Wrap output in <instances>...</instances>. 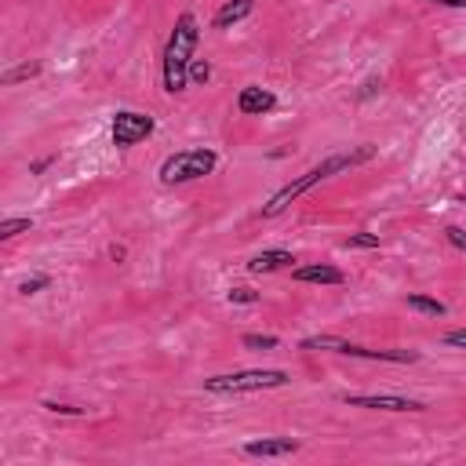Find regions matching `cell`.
<instances>
[{"label": "cell", "mask_w": 466, "mask_h": 466, "mask_svg": "<svg viewBox=\"0 0 466 466\" xmlns=\"http://www.w3.org/2000/svg\"><path fill=\"white\" fill-rule=\"evenodd\" d=\"M375 157V146H353V149H342V153H331V157H324L320 164H313L309 171H302L299 178H291V182H284L266 204H262V218H277L280 211H288L306 189H313V186H320V182H328V178H335V175H342V171H353V167H360V164H368Z\"/></svg>", "instance_id": "obj_1"}, {"label": "cell", "mask_w": 466, "mask_h": 466, "mask_svg": "<svg viewBox=\"0 0 466 466\" xmlns=\"http://www.w3.org/2000/svg\"><path fill=\"white\" fill-rule=\"evenodd\" d=\"M200 44V22L193 11H182L167 33V44H164V55H160V84L167 95H178L189 87V62H193V51Z\"/></svg>", "instance_id": "obj_2"}, {"label": "cell", "mask_w": 466, "mask_h": 466, "mask_svg": "<svg viewBox=\"0 0 466 466\" xmlns=\"http://www.w3.org/2000/svg\"><path fill=\"white\" fill-rule=\"evenodd\" d=\"M299 350L306 353H339V357H357V360H386V364H415L419 353L415 350H375V346H360L350 342L342 335H306L299 339Z\"/></svg>", "instance_id": "obj_3"}, {"label": "cell", "mask_w": 466, "mask_h": 466, "mask_svg": "<svg viewBox=\"0 0 466 466\" xmlns=\"http://www.w3.org/2000/svg\"><path fill=\"white\" fill-rule=\"evenodd\" d=\"M288 382L291 375L284 368H240V371L208 375L204 390L208 393H258V390H280Z\"/></svg>", "instance_id": "obj_4"}, {"label": "cell", "mask_w": 466, "mask_h": 466, "mask_svg": "<svg viewBox=\"0 0 466 466\" xmlns=\"http://www.w3.org/2000/svg\"><path fill=\"white\" fill-rule=\"evenodd\" d=\"M215 167H218V153L208 146H193V149H178V153L164 157L157 178H160V186H186V182L211 175Z\"/></svg>", "instance_id": "obj_5"}, {"label": "cell", "mask_w": 466, "mask_h": 466, "mask_svg": "<svg viewBox=\"0 0 466 466\" xmlns=\"http://www.w3.org/2000/svg\"><path fill=\"white\" fill-rule=\"evenodd\" d=\"M153 131H157V120L149 113H138V109H116L113 124H109V138L116 149H131V146L146 142Z\"/></svg>", "instance_id": "obj_6"}, {"label": "cell", "mask_w": 466, "mask_h": 466, "mask_svg": "<svg viewBox=\"0 0 466 466\" xmlns=\"http://www.w3.org/2000/svg\"><path fill=\"white\" fill-rule=\"evenodd\" d=\"M342 404L368 408V411H426L422 400L400 397V393H342Z\"/></svg>", "instance_id": "obj_7"}, {"label": "cell", "mask_w": 466, "mask_h": 466, "mask_svg": "<svg viewBox=\"0 0 466 466\" xmlns=\"http://www.w3.org/2000/svg\"><path fill=\"white\" fill-rule=\"evenodd\" d=\"M277 109V95L269 91V87H262V84H244L240 91H237V113H244V116H266V113H273Z\"/></svg>", "instance_id": "obj_8"}, {"label": "cell", "mask_w": 466, "mask_h": 466, "mask_svg": "<svg viewBox=\"0 0 466 466\" xmlns=\"http://www.w3.org/2000/svg\"><path fill=\"white\" fill-rule=\"evenodd\" d=\"M291 280L295 284H328V288H339L346 284V273L331 262H306V266H291Z\"/></svg>", "instance_id": "obj_9"}, {"label": "cell", "mask_w": 466, "mask_h": 466, "mask_svg": "<svg viewBox=\"0 0 466 466\" xmlns=\"http://www.w3.org/2000/svg\"><path fill=\"white\" fill-rule=\"evenodd\" d=\"M302 448V441L295 437H255V441H244V455L251 459H284V455H295Z\"/></svg>", "instance_id": "obj_10"}, {"label": "cell", "mask_w": 466, "mask_h": 466, "mask_svg": "<svg viewBox=\"0 0 466 466\" xmlns=\"http://www.w3.org/2000/svg\"><path fill=\"white\" fill-rule=\"evenodd\" d=\"M291 262H295V255H291L288 248H266V251H258V255H251V258H248V273L262 277V273L291 269Z\"/></svg>", "instance_id": "obj_11"}, {"label": "cell", "mask_w": 466, "mask_h": 466, "mask_svg": "<svg viewBox=\"0 0 466 466\" xmlns=\"http://www.w3.org/2000/svg\"><path fill=\"white\" fill-rule=\"evenodd\" d=\"M251 11H255V0H226V4L215 11L211 25H215V29H233V25L244 22Z\"/></svg>", "instance_id": "obj_12"}, {"label": "cell", "mask_w": 466, "mask_h": 466, "mask_svg": "<svg viewBox=\"0 0 466 466\" xmlns=\"http://www.w3.org/2000/svg\"><path fill=\"white\" fill-rule=\"evenodd\" d=\"M404 306L415 309V313H422V317H444V313H448V306H444L441 299L422 295V291H408V295H404Z\"/></svg>", "instance_id": "obj_13"}, {"label": "cell", "mask_w": 466, "mask_h": 466, "mask_svg": "<svg viewBox=\"0 0 466 466\" xmlns=\"http://www.w3.org/2000/svg\"><path fill=\"white\" fill-rule=\"evenodd\" d=\"M36 73H40V62H18V66H11V69L0 73V84L4 87H15V84H22V80H29Z\"/></svg>", "instance_id": "obj_14"}, {"label": "cell", "mask_w": 466, "mask_h": 466, "mask_svg": "<svg viewBox=\"0 0 466 466\" xmlns=\"http://www.w3.org/2000/svg\"><path fill=\"white\" fill-rule=\"evenodd\" d=\"M33 229V218L29 215H7L0 218V240H15L18 233H29Z\"/></svg>", "instance_id": "obj_15"}, {"label": "cell", "mask_w": 466, "mask_h": 466, "mask_svg": "<svg viewBox=\"0 0 466 466\" xmlns=\"http://www.w3.org/2000/svg\"><path fill=\"white\" fill-rule=\"evenodd\" d=\"M44 288H51V277H47V273H33V277H22V280H18V295H22V299L40 295Z\"/></svg>", "instance_id": "obj_16"}, {"label": "cell", "mask_w": 466, "mask_h": 466, "mask_svg": "<svg viewBox=\"0 0 466 466\" xmlns=\"http://www.w3.org/2000/svg\"><path fill=\"white\" fill-rule=\"evenodd\" d=\"M342 248H379V233H368V229H357V233H350L346 240H342Z\"/></svg>", "instance_id": "obj_17"}, {"label": "cell", "mask_w": 466, "mask_h": 466, "mask_svg": "<svg viewBox=\"0 0 466 466\" xmlns=\"http://www.w3.org/2000/svg\"><path fill=\"white\" fill-rule=\"evenodd\" d=\"M226 302H233V306H255V302H258V291H251V288L237 284V288H229V291H226Z\"/></svg>", "instance_id": "obj_18"}, {"label": "cell", "mask_w": 466, "mask_h": 466, "mask_svg": "<svg viewBox=\"0 0 466 466\" xmlns=\"http://www.w3.org/2000/svg\"><path fill=\"white\" fill-rule=\"evenodd\" d=\"M240 342L248 346V350H277V335H258V331H248V335H240Z\"/></svg>", "instance_id": "obj_19"}, {"label": "cell", "mask_w": 466, "mask_h": 466, "mask_svg": "<svg viewBox=\"0 0 466 466\" xmlns=\"http://www.w3.org/2000/svg\"><path fill=\"white\" fill-rule=\"evenodd\" d=\"M211 80V62L208 58H193L189 62V84H208Z\"/></svg>", "instance_id": "obj_20"}, {"label": "cell", "mask_w": 466, "mask_h": 466, "mask_svg": "<svg viewBox=\"0 0 466 466\" xmlns=\"http://www.w3.org/2000/svg\"><path fill=\"white\" fill-rule=\"evenodd\" d=\"M40 408H44V411H51V415H73V419H80V415H84V408H80V404H62V400H40Z\"/></svg>", "instance_id": "obj_21"}, {"label": "cell", "mask_w": 466, "mask_h": 466, "mask_svg": "<svg viewBox=\"0 0 466 466\" xmlns=\"http://www.w3.org/2000/svg\"><path fill=\"white\" fill-rule=\"evenodd\" d=\"M444 240H448L451 248L466 251V229H462V226H444Z\"/></svg>", "instance_id": "obj_22"}, {"label": "cell", "mask_w": 466, "mask_h": 466, "mask_svg": "<svg viewBox=\"0 0 466 466\" xmlns=\"http://www.w3.org/2000/svg\"><path fill=\"white\" fill-rule=\"evenodd\" d=\"M379 91H382V80H379V76H368V80L357 87V98L364 102V98H371V95H379Z\"/></svg>", "instance_id": "obj_23"}, {"label": "cell", "mask_w": 466, "mask_h": 466, "mask_svg": "<svg viewBox=\"0 0 466 466\" xmlns=\"http://www.w3.org/2000/svg\"><path fill=\"white\" fill-rule=\"evenodd\" d=\"M444 346H451V350H466V328H451V331H444Z\"/></svg>", "instance_id": "obj_24"}, {"label": "cell", "mask_w": 466, "mask_h": 466, "mask_svg": "<svg viewBox=\"0 0 466 466\" xmlns=\"http://www.w3.org/2000/svg\"><path fill=\"white\" fill-rule=\"evenodd\" d=\"M51 164H55V153H47V157H36V160L29 164V175H44Z\"/></svg>", "instance_id": "obj_25"}, {"label": "cell", "mask_w": 466, "mask_h": 466, "mask_svg": "<svg viewBox=\"0 0 466 466\" xmlns=\"http://www.w3.org/2000/svg\"><path fill=\"white\" fill-rule=\"evenodd\" d=\"M106 255H109L113 262H124V258H127V248H124V244H109V248H106Z\"/></svg>", "instance_id": "obj_26"}, {"label": "cell", "mask_w": 466, "mask_h": 466, "mask_svg": "<svg viewBox=\"0 0 466 466\" xmlns=\"http://www.w3.org/2000/svg\"><path fill=\"white\" fill-rule=\"evenodd\" d=\"M426 4H437V7H466V0H426Z\"/></svg>", "instance_id": "obj_27"}]
</instances>
